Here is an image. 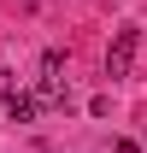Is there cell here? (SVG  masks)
Masks as SVG:
<instances>
[{"instance_id":"1","label":"cell","mask_w":147,"mask_h":153,"mask_svg":"<svg viewBox=\"0 0 147 153\" xmlns=\"http://www.w3.org/2000/svg\"><path fill=\"white\" fill-rule=\"evenodd\" d=\"M135 47H141V30H118V41L106 47V76H112V82H118V76H129Z\"/></svg>"},{"instance_id":"2","label":"cell","mask_w":147,"mask_h":153,"mask_svg":"<svg viewBox=\"0 0 147 153\" xmlns=\"http://www.w3.org/2000/svg\"><path fill=\"white\" fill-rule=\"evenodd\" d=\"M6 112H12V124H36V94H24V88H6Z\"/></svg>"},{"instance_id":"3","label":"cell","mask_w":147,"mask_h":153,"mask_svg":"<svg viewBox=\"0 0 147 153\" xmlns=\"http://www.w3.org/2000/svg\"><path fill=\"white\" fill-rule=\"evenodd\" d=\"M59 71H65V53L47 47V53H41V82H59Z\"/></svg>"}]
</instances>
